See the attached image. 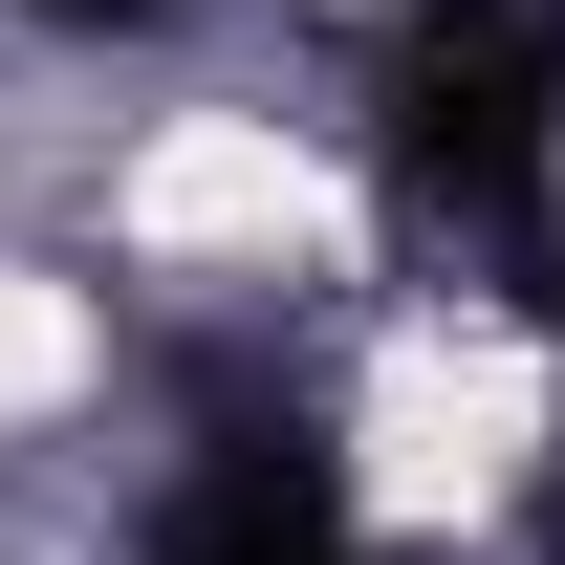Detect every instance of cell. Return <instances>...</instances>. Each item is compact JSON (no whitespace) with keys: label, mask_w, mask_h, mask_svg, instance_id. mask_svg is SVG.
<instances>
[{"label":"cell","mask_w":565,"mask_h":565,"mask_svg":"<svg viewBox=\"0 0 565 565\" xmlns=\"http://www.w3.org/2000/svg\"><path fill=\"white\" fill-rule=\"evenodd\" d=\"M22 22H152V0H22Z\"/></svg>","instance_id":"cell-2"},{"label":"cell","mask_w":565,"mask_h":565,"mask_svg":"<svg viewBox=\"0 0 565 565\" xmlns=\"http://www.w3.org/2000/svg\"><path fill=\"white\" fill-rule=\"evenodd\" d=\"M370 152L392 217L500 262V305H565L544 174H565V0H392V66H370Z\"/></svg>","instance_id":"cell-1"}]
</instances>
